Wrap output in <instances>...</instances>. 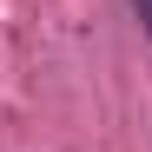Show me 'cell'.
<instances>
[{
  "label": "cell",
  "instance_id": "6da1fadb",
  "mask_svg": "<svg viewBox=\"0 0 152 152\" xmlns=\"http://www.w3.org/2000/svg\"><path fill=\"white\" fill-rule=\"evenodd\" d=\"M132 13H139V27L152 33V0H132Z\"/></svg>",
  "mask_w": 152,
  "mask_h": 152
}]
</instances>
